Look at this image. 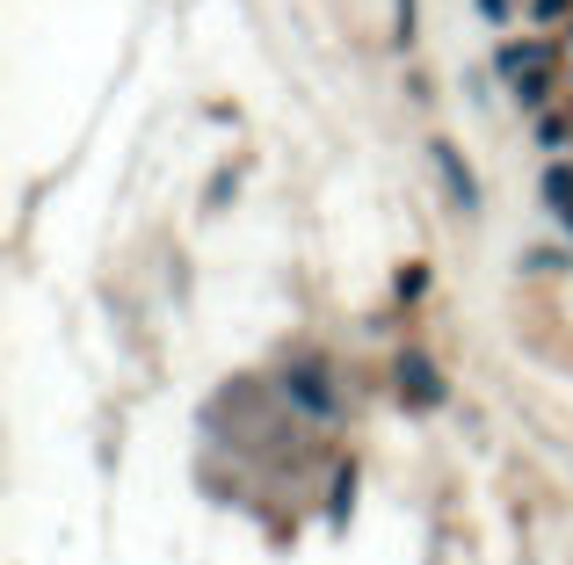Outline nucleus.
Segmentation results:
<instances>
[{
  "instance_id": "obj_2",
  "label": "nucleus",
  "mask_w": 573,
  "mask_h": 565,
  "mask_svg": "<svg viewBox=\"0 0 573 565\" xmlns=\"http://www.w3.org/2000/svg\"><path fill=\"white\" fill-rule=\"evenodd\" d=\"M400 392L414 399V406H443V377H435L429 356H400Z\"/></svg>"
},
{
  "instance_id": "obj_6",
  "label": "nucleus",
  "mask_w": 573,
  "mask_h": 565,
  "mask_svg": "<svg viewBox=\"0 0 573 565\" xmlns=\"http://www.w3.org/2000/svg\"><path fill=\"white\" fill-rule=\"evenodd\" d=\"M291 392H298V406H305V413H327V406H334L327 370H298V377H291Z\"/></svg>"
},
{
  "instance_id": "obj_3",
  "label": "nucleus",
  "mask_w": 573,
  "mask_h": 565,
  "mask_svg": "<svg viewBox=\"0 0 573 565\" xmlns=\"http://www.w3.org/2000/svg\"><path fill=\"white\" fill-rule=\"evenodd\" d=\"M544 204H552V218H559V225H566V232H573V153L544 167Z\"/></svg>"
},
{
  "instance_id": "obj_5",
  "label": "nucleus",
  "mask_w": 573,
  "mask_h": 565,
  "mask_svg": "<svg viewBox=\"0 0 573 565\" xmlns=\"http://www.w3.org/2000/svg\"><path fill=\"white\" fill-rule=\"evenodd\" d=\"M435 167H443V182H451V196H457V204H479V182H472V174L465 167H457V153H451V145H435Z\"/></svg>"
},
{
  "instance_id": "obj_7",
  "label": "nucleus",
  "mask_w": 573,
  "mask_h": 565,
  "mask_svg": "<svg viewBox=\"0 0 573 565\" xmlns=\"http://www.w3.org/2000/svg\"><path fill=\"white\" fill-rule=\"evenodd\" d=\"M522 269H530V275H566L573 261L559 254V247H522Z\"/></svg>"
},
{
  "instance_id": "obj_1",
  "label": "nucleus",
  "mask_w": 573,
  "mask_h": 565,
  "mask_svg": "<svg viewBox=\"0 0 573 565\" xmlns=\"http://www.w3.org/2000/svg\"><path fill=\"white\" fill-rule=\"evenodd\" d=\"M494 66H501L508 95L538 117V109H552L559 87H566V44H552V36H538V30H516V36H501Z\"/></svg>"
},
{
  "instance_id": "obj_4",
  "label": "nucleus",
  "mask_w": 573,
  "mask_h": 565,
  "mask_svg": "<svg viewBox=\"0 0 573 565\" xmlns=\"http://www.w3.org/2000/svg\"><path fill=\"white\" fill-rule=\"evenodd\" d=\"M573 0H522V30H566Z\"/></svg>"
}]
</instances>
